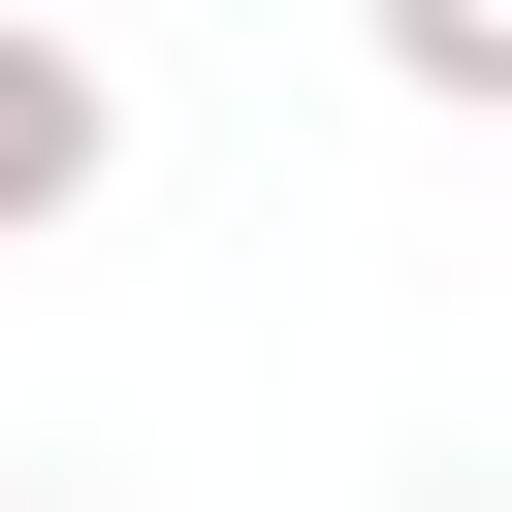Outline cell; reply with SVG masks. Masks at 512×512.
<instances>
[{
  "instance_id": "obj_1",
  "label": "cell",
  "mask_w": 512,
  "mask_h": 512,
  "mask_svg": "<svg viewBox=\"0 0 512 512\" xmlns=\"http://www.w3.org/2000/svg\"><path fill=\"white\" fill-rule=\"evenodd\" d=\"M96 160H128L96 32H32V0H0V256H32V224H96Z\"/></svg>"
},
{
  "instance_id": "obj_2",
  "label": "cell",
  "mask_w": 512,
  "mask_h": 512,
  "mask_svg": "<svg viewBox=\"0 0 512 512\" xmlns=\"http://www.w3.org/2000/svg\"><path fill=\"white\" fill-rule=\"evenodd\" d=\"M352 32H384V96H448V128L512 96V0H352Z\"/></svg>"
},
{
  "instance_id": "obj_3",
  "label": "cell",
  "mask_w": 512,
  "mask_h": 512,
  "mask_svg": "<svg viewBox=\"0 0 512 512\" xmlns=\"http://www.w3.org/2000/svg\"><path fill=\"white\" fill-rule=\"evenodd\" d=\"M0 512H64V480H0Z\"/></svg>"
}]
</instances>
